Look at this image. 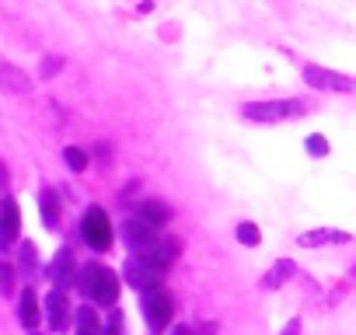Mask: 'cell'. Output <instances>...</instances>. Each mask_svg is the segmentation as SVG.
Returning a JSON list of instances; mask_svg holds the SVG:
<instances>
[{"instance_id":"obj_24","label":"cell","mask_w":356,"mask_h":335,"mask_svg":"<svg viewBox=\"0 0 356 335\" xmlns=\"http://www.w3.org/2000/svg\"><path fill=\"white\" fill-rule=\"evenodd\" d=\"M8 290H11V269L0 265V293H8Z\"/></svg>"},{"instance_id":"obj_28","label":"cell","mask_w":356,"mask_h":335,"mask_svg":"<svg viewBox=\"0 0 356 335\" xmlns=\"http://www.w3.org/2000/svg\"><path fill=\"white\" fill-rule=\"evenodd\" d=\"M77 335H95V332H81V328H77Z\"/></svg>"},{"instance_id":"obj_18","label":"cell","mask_w":356,"mask_h":335,"mask_svg":"<svg viewBox=\"0 0 356 335\" xmlns=\"http://www.w3.org/2000/svg\"><path fill=\"white\" fill-rule=\"evenodd\" d=\"M63 161H67L70 172H84V168H88V150H81V147H67V150H63Z\"/></svg>"},{"instance_id":"obj_2","label":"cell","mask_w":356,"mask_h":335,"mask_svg":"<svg viewBox=\"0 0 356 335\" xmlns=\"http://www.w3.org/2000/svg\"><path fill=\"white\" fill-rule=\"evenodd\" d=\"M241 115L252 122H286V119H300L307 115V105L297 98H276V101H248L241 105Z\"/></svg>"},{"instance_id":"obj_20","label":"cell","mask_w":356,"mask_h":335,"mask_svg":"<svg viewBox=\"0 0 356 335\" xmlns=\"http://www.w3.org/2000/svg\"><path fill=\"white\" fill-rule=\"evenodd\" d=\"M304 147H307L311 157H325V154H328V140H325L321 133H311V136L304 140Z\"/></svg>"},{"instance_id":"obj_26","label":"cell","mask_w":356,"mask_h":335,"mask_svg":"<svg viewBox=\"0 0 356 335\" xmlns=\"http://www.w3.org/2000/svg\"><path fill=\"white\" fill-rule=\"evenodd\" d=\"M171 335H196V332H193V328H186V325H178V328H175Z\"/></svg>"},{"instance_id":"obj_3","label":"cell","mask_w":356,"mask_h":335,"mask_svg":"<svg viewBox=\"0 0 356 335\" xmlns=\"http://www.w3.org/2000/svg\"><path fill=\"white\" fill-rule=\"evenodd\" d=\"M81 238L95 248V252H108L112 248V220L102 206H88L81 217Z\"/></svg>"},{"instance_id":"obj_1","label":"cell","mask_w":356,"mask_h":335,"mask_svg":"<svg viewBox=\"0 0 356 335\" xmlns=\"http://www.w3.org/2000/svg\"><path fill=\"white\" fill-rule=\"evenodd\" d=\"M77 286L98 307H115V300H119V276L102 262H88L84 269H77Z\"/></svg>"},{"instance_id":"obj_22","label":"cell","mask_w":356,"mask_h":335,"mask_svg":"<svg viewBox=\"0 0 356 335\" xmlns=\"http://www.w3.org/2000/svg\"><path fill=\"white\" fill-rule=\"evenodd\" d=\"M22 269H25V272L35 269V245H32V241H25V248H22Z\"/></svg>"},{"instance_id":"obj_27","label":"cell","mask_w":356,"mask_h":335,"mask_svg":"<svg viewBox=\"0 0 356 335\" xmlns=\"http://www.w3.org/2000/svg\"><path fill=\"white\" fill-rule=\"evenodd\" d=\"M8 186V172H4V164H0V189Z\"/></svg>"},{"instance_id":"obj_17","label":"cell","mask_w":356,"mask_h":335,"mask_svg":"<svg viewBox=\"0 0 356 335\" xmlns=\"http://www.w3.org/2000/svg\"><path fill=\"white\" fill-rule=\"evenodd\" d=\"M39 210H42V224L49 227V231H56L60 227V199H56V193L46 186L42 189V196H39Z\"/></svg>"},{"instance_id":"obj_21","label":"cell","mask_w":356,"mask_h":335,"mask_svg":"<svg viewBox=\"0 0 356 335\" xmlns=\"http://www.w3.org/2000/svg\"><path fill=\"white\" fill-rule=\"evenodd\" d=\"M102 335H126V332H122V314H119V311H108V321H105Z\"/></svg>"},{"instance_id":"obj_10","label":"cell","mask_w":356,"mask_h":335,"mask_svg":"<svg viewBox=\"0 0 356 335\" xmlns=\"http://www.w3.org/2000/svg\"><path fill=\"white\" fill-rule=\"evenodd\" d=\"M22 234V210L15 199H0V241L15 245Z\"/></svg>"},{"instance_id":"obj_4","label":"cell","mask_w":356,"mask_h":335,"mask_svg":"<svg viewBox=\"0 0 356 335\" xmlns=\"http://www.w3.org/2000/svg\"><path fill=\"white\" fill-rule=\"evenodd\" d=\"M143 318H147L150 332H164V328L171 325V318H175V300H171V293H168L164 286H154V290L143 293Z\"/></svg>"},{"instance_id":"obj_8","label":"cell","mask_w":356,"mask_h":335,"mask_svg":"<svg viewBox=\"0 0 356 335\" xmlns=\"http://www.w3.org/2000/svg\"><path fill=\"white\" fill-rule=\"evenodd\" d=\"M122 276H126V283L133 286V290H140V293H147V290H154V286H161L157 279H161V272H154V269H147L140 259H126V265H122Z\"/></svg>"},{"instance_id":"obj_11","label":"cell","mask_w":356,"mask_h":335,"mask_svg":"<svg viewBox=\"0 0 356 335\" xmlns=\"http://www.w3.org/2000/svg\"><path fill=\"white\" fill-rule=\"evenodd\" d=\"M353 238L346 231H335V227H318V231H304L297 238L300 248H321V245H349Z\"/></svg>"},{"instance_id":"obj_12","label":"cell","mask_w":356,"mask_h":335,"mask_svg":"<svg viewBox=\"0 0 356 335\" xmlns=\"http://www.w3.org/2000/svg\"><path fill=\"white\" fill-rule=\"evenodd\" d=\"M46 318H49L53 332H63L70 325V304H67V293L63 290H49V297H46Z\"/></svg>"},{"instance_id":"obj_5","label":"cell","mask_w":356,"mask_h":335,"mask_svg":"<svg viewBox=\"0 0 356 335\" xmlns=\"http://www.w3.org/2000/svg\"><path fill=\"white\" fill-rule=\"evenodd\" d=\"M133 259H140V262H143L147 269H154V272H164V269H171L175 259H178V241L157 234L150 245H143L140 252H133Z\"/></svg>"},{"instance_id":"obj_9","label":"cell","mask_w":356,"mask_h":335,"mask_svg":"<svg viewBox=\"0 0 356 335\" xmlns=\"http://www.w3.org/2000/svg\"><path fill=\"white\" fill-rule=\"evenodd\" d=\"M0 91H8V95H29L32 91V77L4 56H0Z\"/></svg>"},{"instance_id":"obj_23","label":"cell","mask_w":356,"mask_h":335,"mask_svg":"<svg viewBox=\"0 0 356 335\" xmlns=\"http://www.w3.org/2000/svg\"><path fill=\"white\" fill-rule=\"evenodd\" d=\"M60 67H63V56H49V60L42 63V77H53Z\"/></svg>"},{"instance_id":"obj_15","label":"cell","mask_w":356,"mask_h":335,"mask_svg":"<svg viewBox=\"0 0 356 335\" xmlns=\"http://www.w3.org/2000/svg\"><path fill=\"white\" fill-rule=\"evenodd\" d=\"M290 276H297V262H293V259H280V262L262 276V290H280Z\"/></svg>"},{"instance_id":"obj_6","label":"cell","mask_w":356,"mask_h":335,"mask_svg":"<svg viewBox=\"0 0 356 335\" xmlns=\"http://www.w3.org/2000/svg\"><path fill=\"white\" fill-rule=\"evenodd\" d=\"M304 81H307L311 88H318V91H339V95H346V91L356 88L353 77H346V74H339V70H328V67H318V63H307V67H304Z\"/></svg>"},{"instance_id":"obj_19","label":"cell","mask_w":356,"mask_h":335,"mask_svg":"<svg viewBox=\"0 0 356 335\" xmlns=\"http://www.w3.org/2000/svg\"><path fill=\"white\" fill-rule=\"evenodd\" d=\"M238 241L252 248V245H259V241H262V234H259V227H255L252 220H245V224H238Z\"/></svg>"},{"instance_id":"obj_25","label":"cell","mask_w":356,"mask_h":335,"mask_svg":"<svg viewBox=\"0 0 356 335\" xmlns=\"http://www.w3.org/2000/svg\"><path fill=\"white\" fill-rule=\"evenodd\" d=\"M283 335H300V318H290L286 328H283Z\"/></svg>"},{"instance_id":"obj_7","label":"cell","mask_w":356,"mask_h":335,"mask_svg":"<svg viewBox=\"0 0 356 335\" xmlns=\"http://www.w3.org/2000/svg\"><path fill=\"white\" fill-rule=\"evenodd\" d=\"M46 276H49L53 290H67V286H74V283H77V262H74V252H70V248H60L56 259L49 262Z\"/></svg>"},{"instance_id":"obj_14","label":"cell","mask_w":356,"mask_h":335,"mask_svg":"<svg viewBox=\"0 0 356 335\" xmlns=\"http://www.w3.org/2000/svg\"><path fill=\"white\" fill-rule=\"evenodd\" d=\"M122 238H126L129 252H140L143 245H150V241L157 238V231H150L147 224H140V220L133 217V220H126V224H122Z\"/></svg>"},{"instance_id":"obj_13","label":"cell","mask_w":356,"mask_h":335,"mask_svg":"<svg viewBox=\"0 0 356 335\" xmlns=\"http://www.w3.org/2000/svg\"><path fill=\"white\" fill-rule=\"evenodd\" d=\"M136 220L147 224L150 231H161V227L171 220V206H164V203H157V199H143V203L136 206Z\"/></svg>"},{"instance_id":"obj_16","label":"cell","mask_w":356,"mask_h":335,"mask_svg":"<svg viewBox=\"0 0 356 335\" xmlns=\"http://www.w3.org/2000/svg\"><path fill=\"white\" fill-rule=\"evenodd\" d=\"M18 321H22L25 328H35V325H39V297H35V290H29V286H25V293L18 297Z\"/></svg>"}]
</instances>
